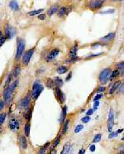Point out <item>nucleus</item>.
<instances>
[{
	"label": "nucleus",
	"instance_id": "35",
	"mask_svg": "<svg viewBox=\"0 0 124 154\" xmlns=\"http://www.w3.org/2000/svg\"><path fill=\"white\" fill-rule=\"evenodd\" d=\"M5 118H6V114H1V115H0V124L1 125L4 123Z\"/></svg>",
	"mask_w": 124,
	"mask_h": 154
},
{
	"label": "nucleus",
	"instance_id": "16",
	"mask_svg": "<svg viewBox=\"0 0 124 154\" xmlns=\"http://www.w3.org/2000/svg\"><path fill=\"white\" fill-rule=\"evenodd\" d=\"M9 6H10L11 9L13 11L19 10V5H18V2H17L16 0H12V1L9 3Z\"/></svg>",
	"mask_w": 124,
	"mask_h": 154
},
{
	"label": "nucleus",
	"instance_id": "43",
	"mask_svg": "<svg viewBox=\"0 0 124 154\" xmlns=\"http://www.w3.org/2000/svg\"><path fill=\"white\" fill-rule=\"evenodd\" d=\"M11 79H12V76H11V75H10L8 77V79L6 80L5 85H4V86H7V85H9V83H10V81H11Z\"/></svg>",
	"mask_w": 124,
	"mask_h": 154
},
{
	"label": "nucleus",
	"instance_id": "41",
	"mask_svg": "<svg viewBox=\"0 0 124 154\" xmlns=\"http://www.w3.org/2000/svg\"><path fill=\"white\" fill-rule=\"evenodd\" d=\"M31 117H32V109H31V110L28 111L27 114H26V120L29 121L30 119H31Z\"/></svg>",
	"mask_w": 124,
	"mask_h": 154
},
{
	"label": "nucleus",
	"instance_id": "10",
	"mask_svg": "<svg viewBox=\"0 0 124 154\" xmlns=\"http://www.w3.org/2000/svg\"><path fill=\"white\" fill-rule=\"evenodd\" d=\"M59 53H60V50L58 49V48L53 49L52 51H50L49 54L46 56V61H47V62H50V61H51L52 60H54L55 58L59 55Z\"/></svg>",
	"mask_w": 124,
	"mask_h": 154
},
{
	"label": "nucleus",
	"instance_id": "45",
	"mask_svg": "<svg viewBox=\"0 0 124 154\" xmlns=\"http://www.w3.org/2000/svg\"><path fill=\"white\" fill-rule=\"evenodd\" d=\"M94 109H89V110L87 111V113H86V115H92L93 114V113H94Z\"/></svg>",
	"mask_w": 124,
	"mask_h": 154
},
{
	"label": "nucleus",
	"instance_id": "7",
	"mask_svg": "<svg viewBox=\"0 0 124 154\" xmlns=\"http://www.w3.org/2000/svg\"><path fill=\"white\" fill-rule=\"evenodd\" d=\"M113 124H114V112H113V109H111L109 113H108V129L109 132L112 131Z\"/></svg>",
	"mask_w": 124,
	"mask_h": 154
},
{
	"label": "nucleus",
	"instance_id": "18",
	"mask_svg": "<svg viewBox=\"0 0 124 154\" xmlns=\"http://www.w3.org/2000/svg\"><path fill=\"white\" fill-rule=\"evenodd\" d=\"M58 11V5H53L50 8V9L48 10L47 13L49 16H52L53 14H55Z\"/></svg>",
	"mask_w": 124,
	"mask_h": 154
},
{
	"label": "nucleus",
	"instance_id": "24",
	"mask_svg": "<svg viewBox=\"0 0 124 154\" xmlns=\"http://www.w3.org/2000/svg\"><path fill=\"white\" fill-rule=\"evenodd\" d=\"M23 106H24L26 109H27L28 106H29V104H30V97H29V95H26V96L25 97L24 100H23Z\"/></svg>",
	"mask_w": 124,
	"mask_h": 154
},
{
	"label": "nucleus",
	"instance_id": "49",
	"mask_svg": "<svg viewBox=\"0 0 124 154\" xmlns=\"http://www.w3.org/2000/svg\"><path fill=\"white\" fill-rule=\"evenodd\" d=\"M71 76H72V72L70 71V73H69V75H68V76L66 77V81H68L69 80H70L71 79Z\"/></svg>",
	"mask_w": 124,
	"mask_h": 154
},
{
	"label": "nucleus",
	"instance_id": "25",
	"mask_svg": "<svg viewBox=\"0 0 124 154\" xmlns=\"http://www.w3.org/2000/svg\"><path fill=\"white\" fill-rule=\"evenodd\" d=\"M46 86H47L49 89H53V87H54V85H55V82L54 81H52L51 79H50V78H48L47 80H46Z\"/></svg>",
	"mask_w": 124,
	"mask_h": 154
},
{
	"label": "nucleus",
	"instance_id": "37",
	"mask_svg": "<svg viewBox=\"0 0 124 154\" xmlns=\"http://www.w3.org/2000/svg\"><path fill=\"white\" fill-rule=\"evenodd\" d=\"M124 93V82L122 84H121L120 87L118 89V94H122Z\"/></svg>",
	"mask_w": 124,
	"mask_h": 154
},
{
	"label": "nucleus",
	"instance_id": "9",
	"mask_svg": "<svg viewBox=\"0 0 124 154\" xmlns=\"http://www.w3.org/2000/svg\"><path fill=\"white\" fill-rule=\"evenodd\" d=\"M33 53H34V49H30L29 51H27L24 54L23 58V63L25 65H28V63L30 62V60L32 58Z\"/></svg>",
	"mask_w": 124,
	"mask_h": 154
},
{
	"label": "nucleus",
	"instance_id": "28",
	"mask_svg": "<svg viewBox=\"0 0 124 154\" xmlns=\"http://www.w3.org/2000/svg\"><path fill=\"white\" fill-rule=\"evenodd\" d=\"M24 133L26 137L29 136L30 134V124L29 123H26L24 127Z\"/></svg>",
	"mask_w": 124,
	"mask_h": 154
},
{
	"label": "nucleus",
	"instance_id": "50",
	"mask_svg": "<svg viewBox=\"0 0 124 154\" xmlns=\"http://www.w3.org/2000/svg\"><path fill=\"white\" fill-rule=\"evenodd\" d=\"M49 146H50V142H46V143H45V145H44V147H44V148H45V149H47V147H49Z\"/></svg>",
	"mask_w": 124,
	"mask_h": 154
},
{
	"label": "nucleus",
	"instance_id": "54",
	"mask_svg": "<svg viewBox=\"0 0 124 154\" xmlns=\"http://www.w3.org/2000/svg\"><path fill=\"white\" fill-rule=\"evenodd\" d=\"M84 152H85V150H83V149H81V150L79 152V153L81 154V153H84Z\"/></svg>",
	"mask_w": 124,
	"mask_h": 154
},
{
	"label": "nucleus",
	"instance_id": "30",
	"mask_svg": "<svg viewBox=\"0 0 124 154\" xmlns=\"http://www.w3.org/2000/svg\"><path fill=\"white\" fill-rule=\"evenodd\" d=\"M18 81H14L13 83H12V84L9 85V88H10L11 89H12V91L14 90V89H16L17 88V86H18Z\"/></svg>",
	"mask_w": 124,
	"mask_h": 154
},
{
	"label": "nucleus",
	"instance_id": "31",
	"mask_svg": "<svg viewBox=\"0 0 124 154\" xmlns=\"http://www.w3.org/2000/svg\"><path fill=\"white\" fill-rule=\"evenodd\" d=\"M119 74V70L117 69V70H113V71L112 72V74H111V76H110V79H113V78H115V77H117V75H118Z\"/></svg>",
	"mask_w": 124,
	"mask_h": 154
},
{
	"label": "nucleus",
	"instance_id": "2",
	"mask_svg": "<svg viewBox=\"0 0 124 154\" xmlns=\"http://www.w3.org/2000/svg\"><path fill=\"white\" fill-rule=\"evenodd\" d=\"M111 76V69L110 68H106L103 70L99 74L98 76V80L101 84H106L108 81L110 79Z\"/></svg>",
	"mask_w": 124,
	"mask_h": 154
},
{
	"label": "nucleus",
	"instance_id": "5",
	"mask_svg": "<svg viewBox=\"0 0 124 154\" xmlns=\"http://www.w3.org/2000/svg\"><path fill=\"white\" fill-rule=\"evenodd\" d=\"M105 0H91L89 4V8L91 10L98 9L103 6Z\"/></svg>",
	"mask_w": 124,
	"mask_h": 154
},
{
	"label": "nucleus",
	"instance_id": "12",
	"mask_svg": "<svg viewBox=\"0 0 124 154\" xmlns=\"http://www.w3.org/2000/svg\"><path fill=\"white\" fill-rule=\"evenodd\" d=\"M56 98H57L58 101L60 104H63L65 102V94L60 90V87L56 88Z\"/></svg>",
	"mask_w": 124,
	"mask_h": 154
},
{
	"label": "nucleus",
	"instance_id": "11",
	"mask_svg": "<svg viewBox=\"0 0 124 154\" xmlns=\"http://www.w3.org/2000/svg\"><path fill=\"white\" fill-rule=\"evenodd\" d=\"M12 93H13V91H12L9 87L4 89V100H5L6 103H9L11 98H12Z\"/></svg>",
	"mask_w": 124,
	"mask_h": 154
},
{
	"label": "nucleus",
	"instance_id": "26",
	"mask_svg": "<svg viewBox=\"0 0 124 154\" xmlns=\"http://www.w3.org/2000/svg\"><path fill=\"white\" fill-rule=\"evenodd\" d=\"M68 70V68L65 66H64V65H61V66L58 67L57 68V72L58 74H64L65 73V72Z\"/></svg>",
	"mask_w": 124,
	"mask_h": 154
},
{
	"label": "nucleus",
	"instance_id": "47",
	"mask_svg": "<svg viewBox=\"0 0 124 154\" xmlns=\"http://www.w3.org/2000/svg\"><path fill=\"white\" fill-rule=\"evenodd\" d=\"M38 18L40 20H44L45 18V14H39V16H38Z\"/></svg>",
	"mask_w": 124,
	"mask_h": 154
},
{
	"label": "nucleus",
	"instance_id": "33",
	"mask_svg": "<svg viewBox=\"0 0 124 154\" xmlns=\"http://www.w3.org/2000/svg\"><path fill=\"white\" fill-rule=\"evenodd\" d=\"M83 128H84V126H83V125H81V124L77 125L75 128V133H79V132H80Z\"/></svg>",
	"mask_w": 124,
	"mask_h": 154
},
{
	"label": "nucleus",
	"instance_id": "44",
	"mask_svg": "<svg viewBox=\"0 0 124 154\" xmlns=\"http://www.w3.org/2000/svg\"><path fill=\"white\" fill-rule=\"evenodd\" d=\"M4 101H5V100H4ZM4 101L3 100L0 101V110H3V109H4Z\"/></svg>",
	"mask_w": 124,
	"mask_h": 154
},
{
	"label": "nucleus",
	"instance_id": "39",
	"mask_svg": "<svg viewBox=\"0 0 124 154\" xmlns=\"http://www.w3.org/2000/svg\"><path fill=\"white\" fill-rule=\"evenodd\" d=\"M118 136V133H116V132H114V133H111L110 134L108 135V138H115V137H117Z\"/></svg>",
	"mask_w": 124,
	"mask_h": 154
},
{
	"label": "nucleus",
	"instance_id": "14",
	"mask_svg": "<svg viewBox=\"0 0 124 154\" xmlns=\"http://www.w3.org/2000/svg\"><path fill=\"white\" fill-rule=\"evenodd\" d=\"M121 85V81H116V82H114L113 84L112 87L110 88V89H109V94L110 95H113V94L115 92L117 89H119V86Z\"/></svg>",
	"mask_w": 124,
	"mask_h": 154
},
{
	"label": "nucleus",
	"instance_id": "34",
	"mask_svg": "<svg viewBox=\"0 0 124 154\" xmlns=\"http://www.w3.org/2000/svg\"><path fill=\"white\" fill-rule=\"evenodd\" d=\"M117 68L118 69V70H124V61H122V62H120V63L117 64Z\"/></svg>",
	"mask_w": 124,
	"mask_h": 154
},
{
	"label": "nucleus",
	"instance_id": "48",
	"mask_svg": "<svg viewBox=\"0 0 124 154\" xmlns=\"http://www.w3.org/2000/svg\"><path fill=\"white\" fill-rule=\"evenodd\" d=\"M104 90H105V88L103 87V86H100L98 89V92H103V91H104Z\"/></svg>",
	"mask_w": 124,
	"mask_h": 154
},
{
	"label": "nucleus",
	"instance_id": "3",
	"mask_svg": "<svg viewBox=\"0 0 124 154\" xmlns=\"http://www.w3.org/2000/svg\"><path fill=\"white\" fill-rule=\"evenodd\" d=\"M77 51H78V45L75 44L73 47H71V49L70 50V52H69L70 60L66 61V63H72V62H74V61H77L79 59L77 57Z\"/></svg>",
	"mask_w": 124,
	"mask_h": 154
},
{
	"label": "nucleus",
	"instance_id": "46",
	"mask_svg": "<svg viewBox=\"0 0 124 154\" xmlns=\"http://www.w3.org/2000/svg\"><path fill=\"white\" fill-rule=\"evenodd\" d=\"M102 97H103V95H102V94H99V95H97L96 96L94 97V101H95V100H99V99H101Z\"/></svg>",
	"mask_w": 124,
	"mask_h": 154
},
{
	"label": "nucleus",
	"instance_id": "55",
	"mask_svg": "<svg viewBox=\"0 0 124 154\" xmlns=\"http://www.w3.org/2000/svg\"><path fill=\"white\" fill-rule=\"evenodd\" d=\"M123 131V128H122V129H119V130H117V133H122V132Z\"/></svg>",
	"mask_w": 124,
	"mask_h": 154
},
{
	"label": "nucleus",
	"instance_id": "22",
	"mask_svg": "<svg viewBox=\"0 0 124 154\" xmlns=\"http://www.w3.org/2000/svg\"><path fill=\"white\" fill-rule=\"evenodd\" d=\"M44 11V9H38V10H34V11H32V12H29L27 13L28 16H31V17H33V16H36L37 14H40L41 12H42Z\"/></svg>",
	"mask_w": 124,
	"mask_h": 154
},
{
	"label": "nucleus",
	"instance_id": "4",
	"mask_svg": "<svg viewBox=\"0 0 124 154\" xmlns=\"http://www.w3.org/2000/svg\"><path fill=\"white\" fill-rule=\"evenodd\" d=\"M25 48V41L23 39L19 38L18 40V46H17V52H16V59H19L23 55V51Z\"/></svg>",
	"mask_w": 124,
	"mask_h": 154
},
{
	"label": "nucleus",
	"instance_id": "19",
	"mask_svg": "<svg viewBox=\"0 0 124 154\" xmlns=\"http://www.w3.org/2000/svg\"><path fill=\"white\" fill-rule=\"evenodd\" d=\"M66 113H67V107L64 106L62 108V112H61V115H60V123H63L65 119V117H66Z\"/></svg>",
	"mask_w": 124,
	"mask_h": 154
},
{
	"label": "nucleus",
	"instance_id": "6",
	"mask_svg": "<svg viewBox=\"0 0 124 154\" xmlns=\"http://www.w3.org/2000/svg\"><path fill=\"white\" fill-rule=\"evenodd\" d=\"M16 34V31L12 27H11L9 24H7L5 26V37L7 39H12Z\"/></svg>",
	"mask_w": 124,
	"mask_h": 154
},
{
	"label": "nucleus",
	"instance_id": "38",
	"mask_svg": "<svg viewBox=\"0 0 124 154\" xmlns=\"http://www.w3.org/2000/svg\"><path fill=\"white\" fill-rule=\"evenodd\" d=\"M81 120H82L83 123H88V122H89V121H90V117H89V115H87V116H85V117L83 118Z\"/></svg>",
	"mask_w": 124,
	"mask_h": 154
},
{
	"label": "nucleus",
	"instance_id": "17",
	"mask_svg": "<svg viewBox=\"0 0 124 154\" xmlns=\"http://www.w3.org/2000/svg\"><path fill=\"white\" fill-rule=\"evenodd\" d=\"M114 37H115V33H114V32H111V33L108 34V35L105 36V37H102L101 41H103V42H109V41H112L113 39L114 38Z\"/></svg>",
	"mask_w": 124,
	"mask_h": 154
},
{
	"label": "nucleus",
	"instance_id": "36",
	"mask_svg": "<svg viewBox=\"0 0 124 154\" xmlns=\"http://www.w3.org/2000/svg\"><path fill=\"white\" fill-rule=\"evenodd\" d=\"M114 12V9H109V10H107V11H103V12H100L99 13L101 14H108V13H113Z\"/></svg>",
	"mask_w": 124,
	"mask_h": 154
},
{
	"label": "nucleus",
	"instance_id": "53",
	"mask_svg": "<svg viewBox=\"0 0 124 154\" xmlns=\"http://www.w3.org/2000/svg\"><path fill=\"white\" fill-rule=\"evenodd\" d=\"M99 105V102L98 101V100H95L94 102V106H98Z\"/></svg>",
	"mask_w": 124,
	"mask_h": 154
},
{
	"label": "nucleus",
	"instance_id": "27",
	"mask_svg": "<svg viewBox=\"0 0 124 154\" xmlns=\"http://www.w3.org/2000/svg\"><path fill=\"white\" fill-rule=\"evenodd\" d=\"M20 71H21V67H20V65H17L13 70V76L18 77L20 74Z\"/></svg>",
	"mask_w": 124,
	"mask_h": 154
},
{
	"label": "nucleus",
	"instance_id": "29",
	"mask_svg": "<svg viewBox=\"0 0 124 154\" xmlns=\"http://www.w3.org/2000/svg\"><path fill=\"white\" fill-rule=\"evenodd\" d=\"M60 136H58V138L56 139V141H55L54 143H53L52 147H51V149H55V147H56V146H57L58 144L60 143Z\"/></svg>",
	"mask_w": 124,
	"mask_h": 154
},
{
	"label": "nucleus",
	"instance_id": "8",
	"mask_svg": "<svg viewBox=\"0 0 124 154\" xmlns=\"http://www.w3.org/2000/svg\"><path fill=\"white\" fill-rule=\"evenodd\" d=\"M9 128L12 131H17V130L19 129V126H20V123L16 118H12L10 121H9Z\"/></svg>",
	"mask_w": 124,
	"mask_h": 154
},
{
	"label": "nucleus",
	"instance_id": "32",
	"mask_svg": "<svg viewBox=\"0 0 124 154\" xmlns=\"http://www.w3.org/2000/svg\"><path fill=\"white\" fill-rule=\"evenodd\" d=\"M100 140H101V134H97L95 135L94 138V140H93V142H100Z\"/></svg>",
	"mask_w": 124,
	"mask_h": 154
},
{
	"label": "nucleus",
	"instance_id": "15",
	"mask_svg": "<svg viewBox=\"0 0 124 154\" xmlns=\"http://www.w3.org/2000/svg\"><path fill=\"white\" fill-rule=\"evenodd\" d=\"M19 142H20V146L23 149H26L27 147V142H26V138H25L24 136H21L19 138Z\"/></svg>",
	"mask_w": 124,
	"mask_h": 154
},
{
	"label": "nucleus",
	"instance_id": "20",
	"mask_svg": "<svg viewBox=\"0 0 124 154\" xmlns=\"http://www.w3.org/2000/svg\"><path fill=\"white\" fill-rule=\"evenodd\" d=\"M71 147V144L70 143H66L65 146H64V148L63 150L61 151L60 154H65V153H70V152H71V151H70V148Z\"/></svg>",
	"mask_w": 124,
	"mask_h": 154
},
{
	"label": "nucleus",
	"instance_id": "13",
	"mask_svg": "<svg viewBox=\"0 0 124 154\" xmlns=\"http://www.w3.org/2000/svg\"><path fill=\"white\" fill-rule=\"evenodd\" d=\"M71 8H66V7H61L59 9V12H58V17L59 18H62L63 16L65 15H68L69 12L71 11Z\"/></svg>",
	"mask_w": 124,
	"mask_h": 154
},
{
	"label": "nucleus",
	"instance_id": "57",
	"mask_svg": "<svg viewBox=\"0 0 124 154\" xmlns=\"http://www.w3.org/2000/svg\"><path fill=\"white\" fill-rule=\"evenodd\" d=\"M122 140H124V138H122Z\"/></svg>",
	"mask_w": 124,
	"mask_h": 154
},
{
	"label": "nucleus",
	"instance_id": "1",
	"mask_svg": "<svg viewBox=\"0 0 124 154\" xmlns=\"http://www.w3.org/2000/svg\"><path fill=\"white\" fill-rule=\"evenodd\" d=\"M43 85L40 84V81H36L35 83L33 84V86H32V98L34 100H37L39 97V95H41L42 91H43Z\"/></svg>",
	"mask_w": 124,
	"mask_h": 154
},
{
	"label": "nucleus",
	"instance_id": "58",
	"mask_svg": "<svg viewBox=\"0 0 124 154\" xmlns=\"http://www.w3.org/2000/svg\"><path fill=\"white\" fill-rule=\"evenodd\" d=\"M117 1H121V0H117Z\"/></svg>",
	"mask_w": 124,
	"mask_h": 154
},
{
	"label": "nucleus",
	"instance_id": "21",
	"mask_svg": "<svg viewBox=\"0 0 124 154\" xmlns=\"http://www.w3.org/2000/svg\"><path fill=\"white\" fill-rule=\"evenodd\" d=\"M54 82H55V85H56V87H61V86L63 85V81L60 78V77H55L54 79Z\"/></svg>",
	"mask_w": 124,
	"mask_h": 154
},
{
	"label": "nucleus",
	"instance_id": "51",
	"mask_svg": "<svg viewBox=\"0 0 124 154\" xmlns=\"http://www.w3.org/2000/svg\"><path fill=\"white\" fill-rule=\"evenodd\" d=\"M94 150H95V146L94 145L90 146V151L91 152H94Z\"/></svg>",
	"mask_w": 124,
	"mask_h": 154
},
{
	"label": "nucleus",
	"instance_id": "40",
	"mask_svg": "<svg viewBox=\"0 0 124 154\" xmlns=\"http://www.w3.org/2000/svg\"><path fill=\"white\" fill-rule=\"evenodd\" d=\"M0 38H1V41H0V42H1V46H3V44L4 43V42H5V41H6V38H7V37H4V36H3V33L2 32H1V37H0Z\"/></svg>",
	"mask_w": 124,
	"mask_h": 154
},
{
	"label": "nucleus",
	"instance_id": "52",
	"mask_svg": "<svg viewBox=\"0 0 124 154\" xmlns=\"http://www.w3.org/2000/svg\"><path fill=\"white\" fill-rule=\"evenodd\" d=\"M45 150H46V149H45L44 147H42V148L41 149L40 152H40V153H45Z\"/></svg>",
	"mask_w": 124,
	"mask_h": 154
},
{
	"label": "nucleus",
	"instance_id": "42",
	"mask_svg": "<svg viewBox=\"0 0 124 154\" xmlns=\"http://www.w3.org/2000/svg\"><path fill=\"white\" fill-rule=\"evenodd\" d=\"M103 52H100V53H98V54H94V55H91V56H88V57H86V59H90V58L92 57H95V56H98L99 55H103Z\"/></svg>",
	"mask_w": 124,
	"mask_h": 154
},
{
	"label": "nucleus",
	"instance_id": "56",
	"mask_svg": "<svg viewBox=\"0 0 124 154\" xmlns=\"http://www.w3.org/2000/svg\"><path fill=\"white\" fill-rule=\"evenodd\" d=\"M98 109V106H94V110H96Z\"/></svg>",
	"mask_w": 124,
	"mask_h": 154
},
{
	"label": "nucleus",
	"instance_id": "23",
	"mask_svg": "<svg viewBox=\"0 0 124 154\" xmlns=\"http://www.w3.org/2000/svg\"><path fill=\"white\" fill-rule=\"evenodd\" d=\"M69 123H70V120H69V119L65 121V123H64V124H63V128H62V134H65L67 132L68 127H69Z\"/></svg>",
	"mask_w": 124,
	"mask_h": 154
}]
</instances>
